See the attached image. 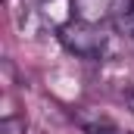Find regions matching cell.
<instances>
[{"label":"cell","mask_w":134,"mask_h":134,"mask_svg":"<svg viewBox=\"0 0 134 134\" xmlns=\"http://www.w3.org/2000/svg\"><path fill=\"white\" fill-rule=\"evenodd\" d=\"M59 44L66 47L69 53L81 56V59H100L106 50V34L100 25L87 22V19H69L56 28Z\"/></svg>","instance_id":"6da1fadb"},{"label":"cell","mask_w":134,"mask_h":134,"mask_svg":"<svg viewBox=\"0 0 134 134\" xmlns=\"http://www.w3.org/2000/svg\"><path fill=\"white\" fill-rule=\"evenodd\" d=\"M112 22L119 31L134 37V0H115L112 3Z\"/></svg>","instance_id":"7a4b0ae2"},{"label":"cell","mask_w":134,"mask_h":134,"mask_svg":"<svg viewBox=\"0 0 134 134\" xmlns=\"http://www.w3.org/2000/svg\"><path fill=\"white\" fill-rule=\"evenodd\" d=\"M0 134H28V122L22 115H6L0 122Z\"/></svg>","instance_id":"3957f363"},{"label":"cell","mask_w":134,"mask_h":134,"mask_svg":"<svg viewBox=\"0 0 134 134\" xmlns=\"http://www.w3.org/2000/svg\"><path fill=\"white\" fill-rule=\"evenodd\" d=\"M91 134H119L112 125H97V128H91Z\"/></svg>","instance_id":"277c9868"},{"label":"cell","mask_w":134,"mask_h":134,"mask_svg":"<svg viewBox=\"0 0 134 134\" xmlns=\"http://www.w3.org/2000/svg\"><path fill=\"white\" fill-rule=\"evenodd\" d=\"M125 100H128V106H131V112H134V87L128 91V97H125Z\"/></svg>","instance_id":"5b68a950"}]
</instances>
